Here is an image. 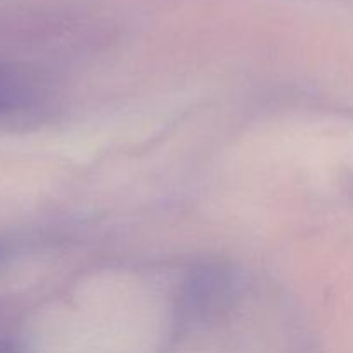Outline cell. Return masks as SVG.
Returning <instances> with one entry per match:
<instances>
[{
  "mask_svg": "<svg viewBox=\"0 0 353 353\" xmlns=\"http://www.w3.org/2000/svg\"><path fill=\"white\" fill-rule=\"evenodd\" d=\"M236 290L231 269L223 264H205L192 271L183 283L178 299V317L185 324L202 323L230 307Z\"/></svg>",
  "mask_w": 353,
  "mask_h": 353,
  "instance_id": "1",
  "label": "cell"
},
{
  "mask_svg": "<svg viewBox=\"0 0 353 353\" xmlns=\"http://www.w3.org/2000/svg\"><path fill=\"white\" fill-rule=\"evenodd\" d=\"M48 95L34 76L0 62V131H19L40 123Z\"/></svg>",
  "mask_w": 353,
  "mask_h": 353,
  "instance_id": "2",
  "label": "cell"
},
{
  "mask_svg": "<svg viewBox=\"0 0 353 353\" xmlns=\"http://www.w3.org/2000/svg\"><path fill=\"white\" fill-rule=\"evenodd\" d=\"M0 353H26L24 345L12 336H0Z\"/></svg>",
  "mask_w": 353,
  "mask_h": 353,
  "instance_id": "3",
  "label": "cell"
},
{
  "mask_svg": "<svg viewBox=\"0 0 353 353\" xmlns=\"http://www.w3.org/2000/svg\"><path fill=\"white\" fill-rule=\"evenodd\" d=\"M0 257H2V250H0Z\"/></svg>",
  "mask_w": 353,
  "mask_h": 353,
  "instance_id": "4",
  "label": "cell"
}]
</instances>
